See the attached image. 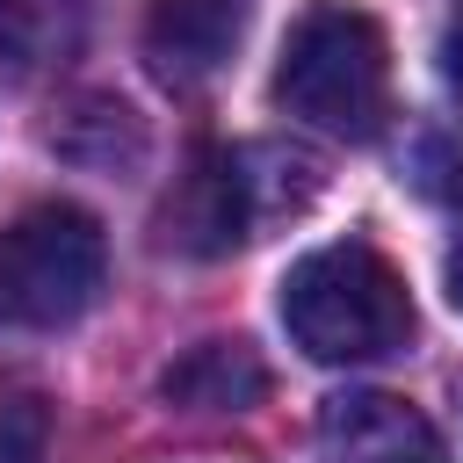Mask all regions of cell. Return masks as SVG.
I'll return each instance as SVG.
<instances>
[{
	"label": "cell",
	"instance_id": "1",
	"mask_svg": "<svg viewBox=\"0 0 463 463\" xmlns=\"http://www.w3.org/2000/svg\"><path fill=\"white\" fill-rule=\"evenodd\" d=\"M282 326H289V340L311 362L347 369V362L398 354L412 340L420 311H412L405 275L369 239H333V246H311L304 260H289V275H282Z\"/></svg>",
	"mask_w": 463,
	"mask_h": 463
},
{
	"label": "cell",
	"instance_id": "2",
	"mask_svg": "<svg viewBox=\"0 0 463 463\" xmlns=\"http://www.w3.org/2000/svg\"><path fill=\"white\" fill-rule=\"evenodd\" d=\"M275 101L326 137H376L391 116V43L347 0H311L275 58Z\"/></svg>",
	"mask_w": 463,
	"mask_h": 463
},
{
	"label": "cell",
	"instance_id": "3",
	"mask_svg": "<svg viewBox=\"0 0 463 463\" xmlns=\"http://www.w3.org/2000/svg\"><path fill=\"white\" fill-rule=\"evenodd\" d=\"M311 195H318V166L304 152H282V145H210L174 181V195L159 210V246H174L188 260H224L246 239H260V224L297 217Z\"/></svg>",
	"mask_w": 463,
	"mask_h": 463
},
{
	"label": "cell",
	"instance_id": "4",
	"mask_svg": "<svg viewBox=\"0 0 463 463\" xmlns=\"http://www.w3.org/2000/svg\"><path fill=\"white\" fill-rule=\"evenodd\" d=\"M109 289V239L80 203H29L0 232V311L14 326L58 333L87 318Z\"/></svg>",
	"mask_w": 463,
	"mask_h": 463
},
{
	"label": "cell",
	"instance_id": "5",
	"mask_svg": "<svg viewBox=\"0 0 463 463\" xmlns=\"http://www.w3.org/2000/svg\"><path fill=\"white\" fill-rule=\"evenodd\" d=\"M311 456L318 463H449V441L398 391H340L318 412Z\"/></svg>",
	"mask_w": 463,
	"mask_h": 463
},
{
	"label": "cell",
	"instance_id": "6",
	"mask_svg": "<svg viewBox=\"0 0 463 463\" xmlns=\"http://www.w3.org/2000/svg\"><path fill=\"white\" fill-rule=\"evenodd\" d=\"M253 0H152L145 7V65L166 87H203L232 65L239 36H246Z\"/></svg>",
	"mask_w": 463,
	"mask_h": 463
},
{
	"label": "cell",
	"instance_id": "7",
	"mask_svg": "<svg viewBox=\"0 0 463 463\" xmlns=\"http://www.w3.org/2000/svg\"><path fill=\"white\" fill-rule=\"evenodd\" d=\"M159 391L181 412H246V405L268 398V369L246 340H203L159 376Z\"/></svg>",
	"mask_w": 463,
	"mask_h": 463
},
{
	"label": "cell",
	"instance_id": "8",
	"mask_svg": "<svg viewBox=\"0 0 463 463\" xmlns=\"http://www.w3.org/2000/svg\"><path fill=\"white\" fill-rule=\"evenodd\" d=\"M87 36V0H0V72H58Z\"/></svg>",
	"mask_w": 463,
	"mask_h": 463
},
{
	"label": "cell",
	"instance_id": "9",
	"mask_svg": "<svg viewBox=\"0 0 463 463\" xmlns=\"http://www.w3.org/2000/svg\"><path fill=\"white\" fill-rule=\"evenodd\" d=\"M0 463H51V405L0 398Z\"/></svg>",
	"mask_w": 463,
	"mask_h": 463
},
{
	"label": "cell",
	"instance_id": "10",
	"mask_svg": "<svg viewBox=\"0 0 463 463\" xmlns=\"http://www.w3.org/2000/svg\"><path fill=\"white\" fill-rule=\"evenodd\" d=\"M441 80H449V94L463 101V7H456L449 29H441Z\"/></svg>",
	"mask_w": 463,
	"mask_h": 463
},
{
	"label": "cell",
	"instance_id": "11",
	"mask_svg": "<svg viewBox=\"0 0 463 463\" xmlns=\"http://www.w3.org/2000/svg\"><path fill=\"white\" fill-rule=\"evenodd\" d=\"M441 282H449V304H456V311H463V246H456V253H449V260H441Z\"/></svg>",
	"mask_w": 463,
	"mask_h": 463
},
{
	"label": "cell",
	"instance_id": "12",
	"mask_svg": "<svg viewBox=\"0 0 463 463\" xmlns=\"http://www.w3.org/2000/svg\"><path fill=\"white\" fill-rule=\"evenodd\" d=\"M456 405H463V376H456Z\"/></svg>",
	"mask_w": 463,
	"mask_h": 463
}]
</instances>
